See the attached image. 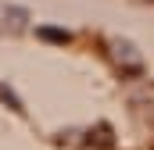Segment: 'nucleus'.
I'll return each mask as SVG.
<instances>
[{"label":"nucleus","instance_id":"nucleus-3","mask_svg":"<svg viewBox=\"0 0 154 150\" xmlns=\"http://www.w3.org/2000/svg\"><path fill=\"white\" fill-rule=\"evenodd\" d=\"M0 100H4V104H7V107H11L14 114H25V104L18 100V93H14L11 86H4V82H0Z\"/></svg>","mask_w":154,"mask_h":150},{"label":"nucleus","instance_id":"nucleus-1","mask_svg":"<svg viewBox=\"0 0 154 150\" xmlns=\"http://www.w3.org/2000/svg\"><path fill=\"white\" fill-rule=\"evenodd\" d=\"M25 22H29V11L25 7H0V29L18 32V29H25Z\"/></svg>","mask_w":154,"mask_h":150},{"label":"nucleus","instance_id":"nucleus-2","mask_svg":"<svg viewBox=\"0 0 154 150\" xmlns=\"http://www.w3.org/2000/svg\"><path fill=\"white\" fill-rule=\"evenodd\" d=\"M36 36L47 39V43H61V46H68V43H72V32H68V29H54V25H39Z\"/></svg>","mask_w":154,"mask_h":150}]
</instances>
